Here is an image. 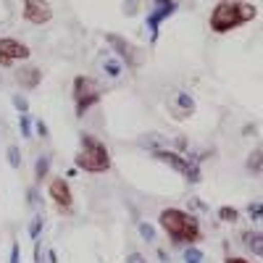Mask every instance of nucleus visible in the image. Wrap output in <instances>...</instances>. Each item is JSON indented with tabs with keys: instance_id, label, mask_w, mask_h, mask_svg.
<instances>
[{
	"instance_id": "nucleus-1",
	"label": "nucleus",
	"mask_w": 263,
	"mask_h": 263,
	"mask_svg": "<svg viewBox=\"0 0 263 263\" xmlns=\"http://www.w3.org/2000/svg\"><path fill=\"white\" fill-rule=\"evenodd\" d=\"M255 16H258V8L253 3H248V0H242V3L239 0H221V3L213 6L208 24L216 34H227L237 27L250 24Z\"/></svg>"
},
{
	"instance_id": "nucleus-2",
	"label": "nucleus",
	"mask_w": 263,
	"mask_h": 263,
	"mask_svg": "<svg viewBox=\"0 0 263 263\" xmlns=\"http://www.w3.org/2000/svg\"><path fill=\"white\" fill-rule=\"evenodd\" d=\"M158 224L161 229L171 237L174 245L179 242H200L203 239V232H200V224H197V218L190 213V211H182V208H163L161 216H158Z\"/></svg>"
},
{
	"instance_id": "nucleus-3",
	"label": "nucleus",
	"mask_w": 263,
	"mask_h": 263,
	"mask_svg": "<svg viewBox=\"0 0 263 263\" xmlns=\"http://www.w3.org/2000/svg\"><path fill=\"white\" fill-rule=\"evenodd\" d=\"M74 163H77V168H82L87 174H105L114 166L108 147L92 135H82V145H79V153H77Z\"/></svg>"
},
{
	"instance_id": "nucleus-4",
	"label": "nucleus",
	"mask_w": 263,
	"mask_h": 263,
	"mask_svg": "<svg viewBox=\"0 0 263 263\" xmlns=\"http://www.w3.org/2000/svg\"><path fill=\"white\" fill-rule=\"evenodd\" d=\"M153 158L166 163L168 168H174L177 174H182L184 182L190 184H197L203 179V174H200V166H197L192 158H184L182 153H174V150H166V147H158V150H153Z\"/></svg>"
},
{
	"instance_id": "nucleus-5",
	"label": "nucleus",
	"mask_w": 263,
	"mask_h": 263,
	"mask_svg": "<svg viewBox=\"0 0 263 263\" xmlns=\"http://www.w3.org/2000/svg\"><path fill=\"white\" fill-rule=\"evenodd\" d=\"M71 90H74V103H77V116L79 119L90 111L92 105L100 103V87H98V82L92 77H84V74L77 77Z\"/></svg>"
},
{
	"instance_id": "nucleus-6",
	"label": "nucleus",
	"mask_w": 263,
	"mask_h": 263,
	"mask_svg": "<svg viewBox=\"0 0 263 263\" xmlns=\"http://www.w3.org/2000/svg\"><path fill=\"white\" fill-rule=\"evenodd\" d=\"M29 55H32V50L27 42H21L16 37H0V66L3 69L13 66L16 61H27Z\"/></svg>"
},
{
	"instance_id": "nucleus-7",
	"label": "nucleus",
	"mask_w": 263,
	"mask_h": 263,
	"mask_svg": "<svg viewBox=\"0 0 263 263\" xmlns=\"http://www.w3.org/2000/svg\"><path fill=\"white\" fill-rule=\"evenodd\" d=\"M21 16H24V21H29V24L34 27H42L48 24V21L53 18V6L48 3V0H21Z\"/></svg>"
},
{
	"instance_id": "nucleus-8",
	"label": "nucleus",
	"mask_w": 263,
	"mask_h": 263,
	"mask_svg": "<svg viewBox=\"0 0 263 263\" xmlns=\"http://www.w3.org/2000/svg\"><path fill=\"white\" fill-rule=\"evenodd\" d=\"M105 40H108V45L114 48V53L124 58V63L129 66V69H137L140 66V53H137V48L132 45L129 40H124L121 34H114V32H108Z\"/></svg>"
},
{
	"instance_id": "nucleus-9",
	"label": "nucleus",
	"mask_w": 263,
	"mask_h": 263,
	"mask_svg": "<svg viewBox=\"0 0 263 263\" xmlns=\"http://www.w3.org/2000/svg\"><path fill=\"white\" fill-rule=\"evenodd\" d=\"M48 195H50V200L66 213L71 208V203H74V195H71V187H69V182L66 179H50V184H48Z\"/></svg>"
},
{
	"instance_id": "nucleus-10",
	"label": "nucleus",
	"mask_w": 263,
	"mask_h": 263,
	"mask_svg": "<svg viewBox=\"0 0 263 263\" xmlns=\"http://www.w3.org/2000/svg\"><path fill=\"white\" fill-rule=\"evenodd\" d=\"M174 11H177V3H174V0H158V3H156V11L147 16V27H150L153 40L158 37V27L163 24V18H168Z\"/></svg>"
},
{
	"instance_id": "nucleus-11",
	"label": "nucleus",
	"mask_w": 263,
	"mask_h": 263,
	"mask_svg": "<svg viewBox=\"0 0 263 263\" xmlns=\"http://www.w3.org/2000/svg\"><path fill=\"white\" fill-rule=\"evenodd\" d=\"M16 82L24 87V90H34V87L42 82V71L37 69V66H21V69L16 71Z\"/></svg>"
},
{
	"instance_id": "nucleus-12",
	"label": "nucleus",
	"mask_w": 263,
	"mask_h": 263,
	"mask_svg": "<svg viewBox=\"0 0 263 263\" xmlns=\"http://www.w3.org/2000/svg\"><path fill=\"white\" fill-rule=\"evenodd\" d=\"M242 242L250 248L253 255H263V234L260 232H242Z\"/></svg>"
},
{
	"instance_id": "nucleus-13",
	"label": "nucleus",
	"mask_w": 263,
	"mask_h": 263,
	"mask_svg": "<svg viewBox=\"0 0 263 263\" xmlns=\"http://www.w3.org/2000/svg\"><path fill=\"white\" fill-rule=\"evenodd\" d=\"M239 216H242V213H239L234 205H221V208H218V218H221V221H227V224H234Z\"/></svg>"
},
{
	"instance_id": "nucleus-14",
	"label": "nucleus",
	"mask_w": 263,
	"mask_h": 263,
	"mask_svg": "<svg viewBox=\"0 0 263 263\" xmlns=\"http://www.w3.org/2000/svg\"><path fill=\"white\" fill-rule=\"evenodd\" d=\"M248 168H250L253 174H260V168H263V150H260V147H255V150L250 153V158H248Z\"/></svg>"
},
{
	"instance_id": "nucleus-15",
	"label": "nucleus",
	"mask_w": 263,
	"mask_h": 263,
	"mask_svg": "<svg viewBox=\"0 0 263 263\" xmlns=\"http://www.w3.org/2000/svg\"><path fill=\"white\" fill-rule=\"evenodd\" d=\"M103 69H105V74L108 77H121V61L116 58H103Z\"/></svg>"
},
{
	"instance_id": "nucleus-16",
	"label": "nucleus",
	"mask_w": 263,
	"mask_h": 263,
	"mask_svg": "<svg viewBox=\"0 0 263 263\" xmlns=\"http://www.w3.org/2000/svg\"><path fill=\"white\" fill-rule=\"evenodd\" d=\"M42 224H45V218H42V213L32 216V224H29V237L32 239H40V232H42Z\"/></svg>"
},
{
	"instance_id": "nucleus-17",
	"label": "nucleus",
	"mask_w": 263,
	"mask_h": 263,
	"mask_svg": "<svg viewBox=\"0 0 263 263\" xmlns=\"http://www.w3.org/2000/svg\"><path fill=\"white\" fill-rule=\"evenodd\" d=\"M174 103L182 105V108H184V114H192V111H195V100H192L187 92H179L177 98H174Z\"/></svg>"
},
{
	"instance_id": "nucleus-18",
	"label": "nucleus",
	"mask_w": 263,
	"mask_h": 263,
	"mask_svg": "<svg viewBox=\"0 0 263 263\" xmlns=\"http://www.w3.org/2000/svg\"><path fill=\"white\" fill-rule=\"evenodd\" d=\"M137 229H140V234H142L145 242H153V239H156V227H153V224L140 221V224H137Z\"/></svg>"
},
{
	"instance_id": "nucleus-19",
	"label": "nucleus",
	"mask_w": 263,
	"mask_h": 263,
	"mask_svg": "<svg viewBox=\"0 0 263 263\" xmlns=\"http://www.w3.org/2000/svg\"><path fill=\"white\" fill-rule=\"evenodd\" d=\"M182 260H184V263H203V253L197 250V248H187V250L182 253Z\"/></svg>"
},
{
	"instance_id": "nucleus-20",
	"label": "nucleus",
	"mask_w": 263,
	"mask_h": 263,
	"mask_svg": "<svg viewBox=\"0 0 263 263\" xmlns=\"http://www.w3.org/2000/svg\"><path fill=\"white\" fill-rule=\"evenodd\" d=\"M48 168H50L48 158L40 156V158H37V174H34V177H37V179H45V177H48Z\"/></svg>"
},
{
	"instance_id": "nucleus-21",
	"label": "nucleus",
	"mask_w": 263,
	"mask_h": 263,
	"mask_svg": "<svg viewBox=\"0 0 263 263\" xmlns=\"http://www.w3.org/2000/svg\"><path fill=\"white\" fill-rule=\"evenodd\" d=\"M8 163H11L13 168H18V166H21V150H18L16 145H11V147H8Z\"/></svg>"
},
{
	"instance_id": "nucleus-22",
	"label": "nucleus",
	"mask_w": 263,
	"mask_h": 263,
	"mask_svg": "<svg viewBox=\"0 0 263 263\" xmlns=\"http://www.w3.org/2000/svg\"><path fill=\"white\" fill-rule=\"evenodd\" d=\"M248 218H253V221H260V218H263V205H260V203H250V205H248Z\"/></svg>"
},
{
	"instance_id": "nucleus-23",
	"label": "nucleus",
	"mask_w": 263,
	"mask_h": 263,
	"mask_svg": "<svg viewBox=\"0 0 263 263\" xmlns=\"http://www.w3.org/2000/svg\"><path fill=\"white\" fill-rule=\"evenodd\" d=\"M18 126H21V137H32V124H29V116L24 114V116H21V121H18Z\"/></svg>"
},
{
	"instance_id": "nucleus-24",
	"label": "nucleus",
	"mask_w": 263,
	"mask_h": 263,
	"mask_svg": "<svg viewBox=\"0 0 263 263\" xmlns=\"http://www.w3.org/2000/svg\"><path fill=\"white\" fill-rule=\"evenodd\" d=\"M13 105L18 108V114H21V116H24V114L29 111V105H27V100L21 98V95H13Z\"/></svg>"
},
{
	"instance_id": "nucleus-25",
	"label": "nucleus",
	"mask_w": 263,
	"mask_h": 263,
	"mask_svg": "<svg viewBox=\"0 0 263 263\" xmlns=\"http://www.w3.org/2000/svg\"><path fill=\"white\" fill-rule=\"evenodd\" d=\"M126 263H147V260H145L142 253H129V255H126Z\"/></svg>"
},
{
	"instance_id": "nucleus-26",
	"label": "nucleus",
	"mask_w": 263,
	"mask_h": 263,
	"mask_svg": "<svg viewBox=\"0 0 263 263\" xmlns=\"http://www.w3.org/2000/svg\"><path fill=\"white\" fill-rule=\"evenodd\" d=\"M11 263H21V250H18V242H13V250H11Z\"/></svg>"
},
{
	"instance_id": "nucleus-27",
	"label": "nucleus",
	"mask_w": 263,
	"mask_h": 263,
	"mask_svg": "<svg viewBox=\"0 0 263 263\" xmlns=\"http://www.w3.org/2000/svg\"><path fill=\"white\" fill-rule=\"evenodd\" d=\"M224 263H250V260H248V258H239V255H227Z\"/></svg>"
},
{
	"instance_id": "nucleus-28",
	"label": "nucleus",
	"mask_w": 263,
	"mask_h": 263,
	"mask_svg": "<svg viewBox=\"0 0 263 263\" xmlns=\"http://www.w3.org/2000/svg\"><path fill=\"white\" fill-rule=\"evenodd\" d=\"M37 135H40V137H48V126H45V121H37Z\"/></svg>"
},
{
	"instance_id": "nucleus-29",
	"label": "nucleus",
	"mask_w": 263,
	"mask_h": 263,
	"mask_svg": "<svg viewBox=\"0 0 263 263\" xmlns=\"http://www.w3.org/2000/svg\"><path fill=\"white\" fill-rule=\"evenodd\" d=\"M239 3H242V0H239Z\"/></svg>"
}]
</instances>
